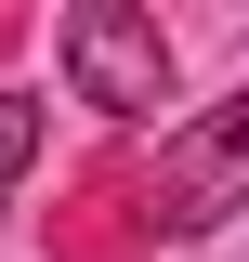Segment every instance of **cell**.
I'll list each match as a JSON object with an SVG mask.
<instances>
[{
    "instance_id": "1",
    "label": "cell",
    "mask_w": 249,
    "mask_h": 262,
    "mask_svg": "<svg viewBox=\"0 0 249 262\" xmlns=\"http://www.w3.org/2000/svg\"><path fill=\"white\" fill-rule=\"evenodd\" d=\"M66 79H79V105H105V118H144V105H171V39H157L144 13H118V0H79V13H66Z\"/></svg>"
},
{
    "instance_id": "2",
    "label": "cell",
    "mask_w": 249,
    "mask_h": 262,
    "mask_svg": "<svg viewBox=\"0 0 249 262\" xmlns=\"http://www.w3.org/2000/svg\"><path fill=\"white\" fill-rule=\"evenodd\" d=\"M236 196H249V92L223 105V118H197L184 144L144 170V223H223Z\"/></svg>"
},
{
    "instance_id": "3",
    "label": "cell",
    "mask_w": 249,
    "mask_h": 262,
    "mask_svg": "<svg viewBox=\"0 0 249 262\" xmlns=\"http://www.w3.org/2000/svg\"><path fill=\"white\" fill-rule=\"evenodd\" d=\"M27 158H39V105H13V92H0V184H13Z\"/></svg>"
}]
</instances>
